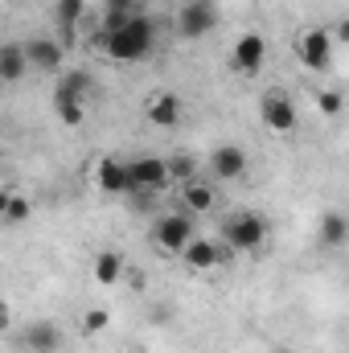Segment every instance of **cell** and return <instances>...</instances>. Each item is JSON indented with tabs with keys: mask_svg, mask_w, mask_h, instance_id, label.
I'll return each instance as SVG.
<instances>
[{
	"mask_svg": "<svg viewBox=\"0 0 349 353\" xmlns=\"http://www.w3.org/2000/svg\"><path fill=\"white\" fill-rule=\"evenodd\" d=\"M259 119L267 132H275V136H292L296 128H300V115H296V103L288 99V90L271 87L259 94Z\"/></svg>",
	"mask_w": 349,
	"mask_h": 353,
	"instance_id": "cell-6",
	"label": "cell"
},
{
	"mask_svg": "<svg viewBox=\"0 0 349 353\" xmlns=\"http://www.w3.org/2000/svg\"><path fill=\"white\" fill-rule=\"evenodd\" d=\"M29 214H33V201H29L25 193H4V222H8V226L25 222Z\"/></svg>",
	"mask_w": 349,
	"mask_h": 353,
	"instance_id": "cell-21",
	"label": "cell"
},
{
	"mask_svg": "<svg viewBox=\"0 0 349 353\" xmlns=\"http://www.w3.org/2000/svg\"><path fill=\"white\" fill-rule=\"evenodd\" d=\"M128 173H132L128 197H152V193H165L173 185L169 157H136V161H128Z\"/></svg>",
	"mask_w": 349,
	"mask_h": 353,
	"instance_id": "cell-3",
	"label": "cell"
},
{
	"mask_svg": "<svg viewBox=\"0 0 349 353\" xmlns=\"http://www.w3.org/2000/svg\"><path fill=\"white\" fill-rule=\"evenodd\" d=\"M54 115L66 123V128H79L83 123V94L66 87H54Z\"/></svg>",
	"mask_w": 349,
	"mask_h": 353,
	"instance_id": "cell-19",
	"label": "cell"
},
{
	"mask_svg": "<svg viewBox=\"0 0 349 353\" xmlns=\"http://www.w3.org/2000/svg\"><path fill=\"white\" fill-rule=\"evenodd\" d=\"M144 115L152 128H177L181 123V99L173 90H157L148 103H144Z\"/></svg>",
	"mask_w": 349,
	"mask_h": 353,
	"instance_id": "cell-13",
	"label": "cell"
},
{
	"mask_svg": "<svg viewBox=\"0 0 349 353\" xmlns=\"http://www.w3.org/2000/svg\"><path fill=\"white\" fill-rule=\"evenodd\" d=\"M90 46L99 50V54H107L111 62H144L152 50H157V25H152V17H144V12H136L132 21H123L119 29H94L90 33Z\"/></svg>",
	"mask_w": 349,
	"mask_h": 353,
	"instance_id": "cell-1",
	"label": "cell"
},
{
	"mask_svg": "<svg viewBox=\"0 0 349 353\" xmlns=\"http://www.w3.org/2000/svg\"><path fill=\"white\" fill-rule=\"evenodd\" d=\"M107 329V312L103 308H90L87 316H83V333H103Z\"/></svg>",
	"mask_w": 349,
	"mask_h": 353,
	"instance_id": "cell-25",
	"label": "cell"
},
{
	"mask_svg": "<svg viewBox=\"0 0 349 353\" xmlns=\"http://www.w3.org/2000/svg\"><path fill=\"white\" fill-rule=\"evenodd\" d=\"M222 259H226V251H222V243H214V239H193V243L185 247V255H181V263L189 267V271H214Z\"/></svg>",
	"mask_w": 349,
	"mask_h": 353,
	"instance_id": "cell-14",
	"label": "cell"
},
{
	"mask_svg": "<svg viewBox=\"0 0 349 353\" xmlns=\"http://www.w3.org/2000/svg\"><path fill=\"white\" fill-rule=\"evenodd\" d=\"M267 234H271V226H267V218H259L255 210H235L226 222H222V243L230 247V251H239V255H255L267 247Z\"/></svg>",
	"mask_w": 349,
	"mask_h": 353,
	"instance_id": "cell-2",
	"label": "cell"
},
{
	"mask_svg": "<svg viewBox=\"0 0 349 353\" xmlns=\"http://www.w3.org/2000/svg\"><path fill=\"white\" fill-rule=\"evenodd\" d=\"M197 234H193V218L189 214H157V222H152V247L161 251V255H185V247L193 243Z\"/></svg>",
	"mask_w": 349,
	"mask_h": 353,
	"instance_id": "cell-4",
	"label": "cell"
},
{
	"mask_svg": "<svg viewBox=\"0 0 349 353\" xmlns=\"http://www.w3.org/2000/svg\"><path fill=\"white\" fill-rule=\"evenodd\" d=\"M25 70H33V66H29V54H25V46H21V41H8V46H0V79H4L8 87H17V83L25 79Z\"/></svg>",
	"mask_w": 349,
	"mask_h": 353,
	"instance_id": "cell-17",
	"label": "cell"
},
{
	"mask_svg": "<svg viewBox=\"0 0 349 353\" xmlns=\"http://www.w3.org/2000/svg\"><path fill=\"white\" fill-rule=\"evenodd\" d=\"M83 17V0H58L54 4V21H58V41L70 50L74 46V25Z\"/></svg>",
	"mask_w": 349,
	"mask_h": 353,
	"instance_id": "cell-18",
	"label": "cell"
},
{
	"mask_svg": "<svg viewBox=\"0 0 349 353\" xmlns=\"http://www.w3.org/2000/svg\"><path fill=\"white\" fill-rule=\"evenodd\" d=\"M214 201H218V193H214V176H193V181L181 185V205H185V210L206 214V210H214Z\"/></svg>",
	"mask_w": 349,
	"mask_h": 353,
	"instance_id": "cell-16",
	"label": "cell"
},
{
	"mask_svg": "<svg viewBox=\"0 0 349 353\" xmlns=\"http://www.w3.org/2000/svg\"><path fill=\"white\" fill-rule=\"evenodd\" d=\"M271 353H296V350H283V345H279V350H271Z\"/></svg>",
	"mask_w": 349,
	"mask_h": 353,
	"instance_id": "cell-27",
	"label": "cell"
},
{
	"mask_svg": "<svg viewBox=\"0 0 349 353\" xmlns=\"http://www.w3.org/2000/svg\"><path fill=\"white\" fill-rule=\"evenodd\" d=\"M333 41H337V37H333L329 29H321V25L296 33V58H300V66L312 70V74L329 70V66H333Z\"/></svg>",
	"mask_w": 349,
	"mask_h": 353,
	"instance_id": "cell-7",
	"label": "cell"
},
{
	"mask_svg": "<svg viewBox=\"0 0 349 353\" xmlns=\"http://www.w3.org/2000/svg\"><path fill=\"white\" fill-rule=\"evenodd\" d=\"M58 87H66V90H74V94H83V99H87V94H90V74H87V70H62Z\"/></svg>",
	"mask_w": 349,
	"mask_h": 353,
	"instance_id": "cell-22",
	"label": "cell"
},
{
	"mask_svg": "<svg viewBox=\"0 0 349 353\" xmlns=\"http://www.w3.org/2000/svg\"><path fill=\"white\" fill-rule=\"evenodd\" d=\"M317 107H321L325 115H341V107H346V99H341L337 90H321V94H317Z\"/></svg>",
	"mask_w": 349,
	"mask_h": 353,
	"instance_id": "cell-24",
	"label": "cell"
},
{
	"mask_svg": "<svg viewBox=\"0 0 349 353\" xmlns=\"http://www.w3.org/2000/svg\"><path fill=\"white\" fill-rule=\"evenodd\" d=\"M247 148L243 144H218L214 152H210V176L214 181H239V176H247Z\"/></svg>",
	"mask_w": 349,
	"mask_h": 353,
	"instance_id": "cell-10",
	"label": "cell"
},
{
	"mask_svg": "<svg viewBox=\"0 0 349 353\" xmlns=\"http://www.w3.org/2000/svg\"><path fill=\"white\" fill-rule=\"evenodd\" d=\"M25 54H29V66L41 74H62V66H66V46L58 37H33V41H25Z\"/></svg>",
	"mask_w": 349,
	"mask_h": 353,
	"instance_id": "cell-9",
	"label": "cell"
},
{
	"mask_svg": "<svg viewBox=\"0 0 349 353\" xmlns=\"http://www.w3.org/2000/svg\"><path fill=\"white\" fill-rule=\"evenodd\" d=\"M169 169H173L177 185H185V181L197 176V161H193V157H169Z\"/></svg>",
	"mask_w": 349,
	"mask_h": 353,
	"instance_id": "cell-23",
	"label": "cell"
},
{
	"mask_svg": "<svg viewBox=\"0 0 349 353\" xmlns=\"http://www.w3.org/2000/svg\"><path fill=\"white\" fill-rule=\"evenodd\" d=\"M333 37H337L341 46H349V17H346V21H341V25H337V33H333Z\"/></svg>",
	"mask_w": 349,
	"mask_h": 353,
	"instance_id": "cell-26",
	"label": "cell"
},
{
	"mask_svg": "<svg viewBox=\"0 0 349 353\" xmlns=\"http://www.w3.org/2000/svg\"><path fill=\"white\" fill-rule=\"evenodd\" d=\"M21 345L29 353H58L62 350V329L54 321H33L25 333H21Z\"/></svg>",
	"mask_w": 349,
	"mask_h": 353,
	"instance_id": "cell-12",
	"label": "cell"
},
{
	"mask_svg": "<svg viewBox=\"0 0 349 353\" xmlns=\"http://www.w3.org/2000/svg\"><path fill=\"white\" fill-rule=\"evenodd\" d=\"M90 271H94V279H99L103 288H111V283H119V275H128V267H123V259H119L115 251H99L94 263H90Z\"/></svg>",
	"mask_w": 349,
	"mask_h": 353,
	"instance_id": "cell-20",
	"label": "cell"
},
{
	"mask_svg": "<svg viewBox=\"0 0 349 353\" xmlns=\"http://www.w3.org/2000/svg\"><path fill=\"white\" fill-rule=\"evenodd\" d=\"M263 62H267V41H263V33H243L235 46H230V66L239 70V74H259Z\"/></svg>",
	"mask_w": 349,
	"mask_h": 353,
	"instance_id": "cell-8",
	"label": "cell"
},
{
	"mask_svg": "<svg viewBox=\"0 0 349 353\" xmlns=\"http://www.w3.org/2000/svg\"><path fill=\"white\" fill-rule=\"evenodd\" d=\"M173 25H177V37L201 41V37H210L218 29V4L214 0H185L173 12Z\"/></svg>",
	"mask_w": 349,
	"mask_h": 353,
	"instance_id": "cell-5",
	"label": "cell"
},
{
	"mask_svg": "<svg viewBox=\"0 0 349 353\" xmlns=\"http://www.w3.org/2000/svg\"><path fill=\"white\" fill-rule=\"evenodd\" d=\"M317 243L329 247V251H341L349 243V218L341 210H325L321 222H317Z\"/></svg>",
	"mask_w": 349,
	"mask_h": 353,
	"instance_id": "cell-15",
	"label": "cell"
},
{
	"mask_svg": "<svg viewBox=\"0 0 349 353\" xmlns=\"http://www.w3.org/2000/svg\"><path fill=\"white\" fill-rule=\"evenodd\" d=\"M94 189H99V193H111V197L132 193V173H128V161H119V157H103V161L94 165Z\"/></svg>",
	"mask_w": 349,
	"mask_h": 353,
	"instance_id": "cell-11",
	"label": "cell"
}]
</instances>
